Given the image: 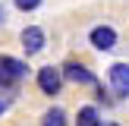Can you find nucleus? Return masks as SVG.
<instances>
[{
	"instance_id": "6",
	"label": "nucleus",
	"mask_w": 129,
	"mask_h": 126,
	"mask_svg": "<svg viewBox=\"0 0 129 126\" xmlns=\"http://www.w3.org/2000/svg\"><path fill=\"white\" fill-rule=\"evenodd\" d=\"M110 85L117 98H129V66L126 63H113L110 66Z\"/></svg>"
},
{
	"instance_id": "2",
	"label": "nucleus",
	"mask_w": 129,
	"mask_h": 126,
	"mask_svg": "<svg viewBox=\"0 0 129 126\" xmlns=\"http://www.w3.org/2000/svg\"><path fill=\"white\" fill-rule=\"evenodd\" d=\"M38 88H41V94H47V98L60 94V88H63L60 66H41V69H38Z\"/></svg>"
},
{
	"instance_id": "10",
	"label": "nucleus",
	"mask_w": 129,
	"mask_h": 126,
	"mask_svg": "<svg viewBox=\"0 0 129 126\" xmlns=\"http://www.w3.org/2000/svg\"><path fill=\"white\" fill-rule=\"evenodd\" d=\"M10 104H13V94L0 88V113H6V110H10Z\"/></svg>"
},
{
	"instance_id": "4",
	"label": "nucleus",
	"mask_w": 129,
	"mask_h": 126,
	"mask_svg": "<svg viewBox=\"0 0 129 126\" xmlns=\"http://www.w3.org/2000/svg\"><path fill=\"white\" fill-rule=\"evenodd\" d=\"M44 44H47V35H44V28H38V25H25V28H22V50H25L28 57L41 54V50H44Z\"/></svg>"
},
{
	"instance_id": "1",
	"label": "nucleus",
	"mask_w": 129,
	"mask_h": 126,
	"mask_svg": "<svg viewBox=\"0 0 129 126\" xmlns=\"http://www.w3.org/2000/svg\"><path fill=\"white\" fill-rule=\"evenodd\" d=\"M25 76H28V63L25 60H16V57H10V54H0V88H3V91H13Z\"/></svg>"
},
{
	"instance_id": "3",
	"label": "nucleus",
	"mask_w": 129,
	"mask_h": 126,
	"mask_svg": "<svg viewBox=\"0 0 129 126\" xmlns=\"http://www.w3.org/2000/svg\"><path fill=\"white\" fill-rule=\"evenodd\" d=\"M88 41H91L94 50H113L117 47V28L113 25H94L88 32Z\"/></svg>"
},
{
	"instance_id": "7",
	"label": "nucleus",
	"mask_w": 129,
	"mask_h": 126,
	"mask_svg": "<svg viewBox=\"0 0 129 126\" xmlns=\"http://www.w3.org/2000/svg\"><path fill=\"white\" fill-rule=\"evenodd\" d=\"M101 123H104V120H101V113H98L94 104L79 107V113H76V126H101Z\"/></svg>"
},
{
	"instance_id": "11",
	"label": "nucleus",
	"mask_w": 129,
	"mask_h": 126,
	"mask_svg": "<svg viewBox=\"0 0 129 126\" xmlns=\"http://www.w3.org/2000/svg\"><path fill=\"white\" fill-rule=\"evenodd\" d=\"M6 22V10H3V3H0V25Z\"/></svg>"
},
{
	"instance_id": "5",
	"label": "nucleus",
	"mask_w": 129,
	"mask_h": 126,
	"mask_svg": "<svg viewBox=\"0 0 129 126\" xmlns=\"http://www.w3.org/2000/svg\"><path fill=\"white\" fill-rule=\"evenodd\" d=\"M60 73H63L66 82H76V85H94V73L85 66V63H76L73 60V63H66Z\"/></svg>"
},
{
	"instance_id": "8",
	"label": "nucleus",
	"mask_w": 129,
	"mask_h": 126,
	"mask_svg": "<svg viewBox=\"0 0 129 126\" xmlns=\"http://www.w3.org/2000/svg\"><path fill=\"white\" fill-rule=\"evenodd\" d=\"M41 126H66V110H63V107H50V110H44Z\"/></svg>"
},
{
	"instance_id": "9",
	"label": "nucleus",
	"mask_w": 129,
	"mask_h": 126,
	"mask_svg": "<svg viewBox=\"0 0 129 126\" xmlns=\"http://www.w3.org/2000/svg\"><path fill=\"white\" fill-rule=\"evenodd\" d=\"M13 3H16V10L31 13V10H38V6H41V0H13Z\"/></svg>"
}]
</instances>
